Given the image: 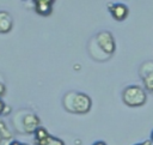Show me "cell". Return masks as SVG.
Masks as SVG:
<instances>
[{
    "mask_svg": "<svg viewBox=\"0 0 153 145\" xmlns=\"http://www.w3.org/2000/svg\"><path fill=\"white\" fill-rule=\"evenodd\" d=\"M13 28L12 16L7 11H0V34H8Z\"/></svg>",
    "mask_w": 153,
    "mask_h": 145,
    "instance_id": "cell-7",
    "label": "cell"
},
{
    "mask_svg": "<svg viewBox=\"0 0 153 145\" xmlns=\"http://www.w3.org/2000/svg\"><path fill=\"white\" fill-rule=\"evenodd\" d=\"M53 5L54 1L51 0H35L33 1V7L37 14L39 16H49L53 12Z\"/></svg>",
    "mask_w": 153,
    "mask_h": 145,
    "instance_id": "cell-6",
    "label": "cell"
},
{
    "mask_svg": "<svg viewBox=\"0 0 153 145\" xmlns=\"http://www.w3.org/2000/svg\"><path fill=\"white\" fill-rule=\"evenodd\" d=\"M5 108H6V104H5V102H4V101L0 98V115H1V114H4Z\"/></svg>",
    "mask_w": 153,
    "mask_h": 145,
    "instance_id": "cell-13",
    "label": "cell"
},
{
    "mask_svg": "<svg viewBox=\"0 0 153 145\" xmlns=\"http://www.w3.org/2000/svg\"><path fill=\"white\" fill-rule=\"evenodd\" d=\"M122 101L126 105L136 108L141 107L147 101L146 91L139 85H129L122 91Z\"/></svg>",
    "mask_w": 153,
    "mask_h": 145,
    "instance_id": "cell-2",
    "label": "cell"
},
{
    "mask_svg": "<svg viewBox=\"0 0 153 145\" xmlns=\"http://www.w3.org/2000/svg\"><path fill=\"white\" fill-rule=\"evenodd\" d=\"M108 8H109L112 18L115 20H117V22L124 20L128 17V14H129L128 7L124 4H121V2L120 4H111V5L108 6Z\"/></svg>",
    "mask_w": 153,
    "mask_h": 145,
    "instance_id": "cell-5",
    "label": "cell"
},
{
    "mask_svg": "<svg viewBox=\"0 0 153 145\" xmlns=\"http://www.w3.org/2000/svg\"><path fill=\"white\" fill-rule=\"evenodd\" d=\"M142 80H143L145 89L147 91H149V92H153V71H151L147 74H145L142 77Z\"/></svg>",
    "mask_w": 153,
    "mask_h": 145,
    "instance_id": "cell-10",
    "label": "cell"
},
{
    "mask_svg": "<svg viewBox=\"0 0 153 145\" xmlns=\"http://www.w3.org/2000/svg\"><path fill=\"white\" fill-rule=\"evenodd\" d=\"M134 145H152V141H151V139H147V140H143L141 143H136Z\"/></svg>",
    "mask_w": 153,
    "mask_h": 145,
    "instance_id": "cell-15",
    "label": "cell"
},
{
    "mask_svg": "<svg viewBox=\"0 0 153 145\" xmlns=\"http://www.w3.org/2000/svg\"><path fill=\"white\" fill-rule=\"evenodd\" d=\"M63 108L73 114H86L91 110L92 99L88 95L78 91H68L62 98Z\"/></svg>",
    "mask_w": 153,
    "mask_h": 145,
    "instance_id": "cell-1",
    "label": "cell"
},
{
    "mask_svg": "<svg viewBox=\"0 0 153 145\" xmlns=\"http://www.w3.org/2000/svg\"><path fill=\"white\" fill-rule=\"evenodd\" d=\"M8 145H30V144H26V143H20L18 140H11V143Z\"/></svg>",
    "mask_w": 153,
    "mask_h": 145,
    "instance_id": "cell-14",
    "label": "cell"
},
{
    "mask_svg": "<svg viewBox=\"0 0 153 145\" xmlns=\"http://www.w3.org/2000/svg\"><path fill=\"white\" fill-rule=\"evenodd\" d=\"M17 120H19V126L18 128L27 134H33L35 131L39 127V117L35 113H24V114H18Z\"/></svg>",
    "mask_w": 153,
    "mask_h": 145,
    "instance_id": "cell-3",
    "label": "cell"
},
{
    "mask_svg": "<svg viewBox=\"0 0 153 145\" xmlns=\"http://www.w3.org/2000/svg\"><path fill=\"white\" fill-rule=\"evenodd\" d=\"M5 93H6V86H5V84H4V83H1V81H0V98H1Z\"/></svg>",
    "mask_w": 153,
    "mask_h": 145,
    "instance_id": "cell-12",
    "label": "cell"
},
{
    "mask_svg": "<svg viewBox=\"0 0 153 145\" xmlns=\"http://www.w3.org/2000/svg\"><path fill=\"white\" fill-rule=\"evenodd\" d=\"M43 145H65L63 140L56 138V137H53V135H49L47 138V140L43 143Z\"/></svg>",
    "mask_w": 153,
    "mask_h": 145,
    "instance_id": "cell-11",
    "label": "cell"
},
{
    "mask_svg": "<svg viewBox=\"0 0 153 145\" xmlns=\"http://www.w3.org/2000/svg\"><path fill=\"white\" fill-rule=\"evenodd\" d=\"M94 41H96L98 48L104 54H106V56H111L115 53L116 44H115L114 36H112V34L110 31H99L96 35Z\"/></svg>",
    "mask_w": 153,
    "mask_h": 145,
    "instance_id": "cell-4",
    "label": "cell"
},
{
    "mask_svg": "<svg viewBox=\"0 0 153 145\" xmlns=\"http://www.w3.org/2000/svg\"><path fill=\"white\" fill-rule=\"evenodd\" d=\"M92 145H106V143H105V141H102V140H99V141H96V143H93Z\"/></svg>",
    "mask_w": 153,
    "mask_h": 145,
    "instance_id": "cell-16",
    "label": "cell"
},
{
    "mask_svg": "<svg viewBox=\"0 0 153 145\" xmlns=\"http://www.w3.org/2000/svg\"><path fill=\"white\" fill-rule=\"evenodd\" d=\"M151 141L153 143V129H152V133H151Z\"/></svg>",
    "mask_w": 153,
    "mask_h": 145,
    "instance_id": "cell-17",
    "label": "cell"
},
{
    "mask_svg": "<svg viewBox=\"0 0 153 145\" xmlns=\"http://www.w3.org/2000/svg\"><path fill=\"white\" fill-rule=\"evenodd\" d=\"M33 135H35V144H36V145H43V143L47 140V138H48L50 134H49V132L47 131V128L39 126V127L35 131Z\"/></svg>",
    "mask_w": 153,
    "mask_h": 145,
    "instance_id": "cell-8",
    "label": "cell"
},
{
    "mask_svg": "<svg viewBox=\"0 0 153 145\" xmlns=\"http://www.w3.org/2000/svg\"><path fill=\"white\" fill-rule=\"evenodd\" d=\"M11 139H12V132L8 129L7 125L2 120H0V145L5 141L11 143Z\"/></svg>",
    "mask_w": 153,
    "mask_h": 145,
    "instance_id": "cell-9",
    "label": "cell"
}]
</instances>
